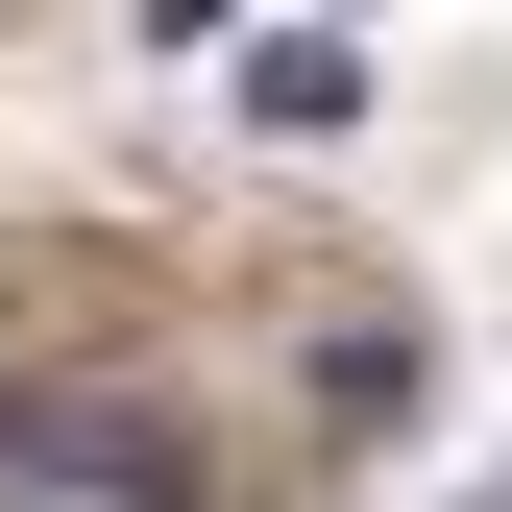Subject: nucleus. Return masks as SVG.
<instances>
[{
    "label": "nucleus",
    "mask_w": 512,
    "mask_h": 512,
    "mask_svg": "<svg viewBox=\"0 0 512 512\" xmlns=\"http://www.w3.org/2000/svg\"><path fill=\"white\" fill-rule=\"evenodd\" d=\"M0 488H25V512H220L196 439L122 415V391H25V415H0Z\"/></svg>",
    "instance_id": "obj_1"
},
{
    "label": "nucleus",
    "mask_w": 512,
    "mask_h": 512,
    "mask_svg": "<svg viewBox=\"0 0 512 512\" xmlns=\"http://www.w3.org/2000/svg\"><path fill=\"white\" fill-rule=\"evenodd\" d=\"M244 122H269V147H342L366 74H342V49H244Z\"/></svg>",
    "instance_id": "obj_2"
},
{
    "label": "nucleus",
    "mask_w": 512,
    "mask_h": 512,
    "mask_svg": "<svg viewBox=\"0 0 512 512\" xmlns=\"http://www.w3.org/2000/svg\"><path fill=\"white\" fill-rule=\"evenodd\" d=\"M317 366V415H415V342H391V317H342V342H293Z\"/></svg>",
    "instance_id": "obj_3"
}]
</instances>
